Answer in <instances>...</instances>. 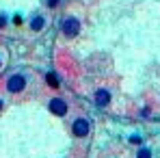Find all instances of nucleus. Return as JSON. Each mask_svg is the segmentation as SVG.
Segmentation results:
<instances>
[{
  "mask_svg": "<svg viewBox=\"0 0 160 158\" xmlns=\"http://www.w3.org/2000/svg\"><path fill=\"white\" fill-rule=\"evenodd\" d=\"M89 132V121L87 119H76L74 121V134L76 136H87Z\"/></svg>",
  "mask_w": 160,
  "mask_h": 158,
  "instance_id": "nucleus-4",
  "label": "nucleus"
},
{
  "mask_svg": "<svg viewBox=\"0 0 160 158\" xmlns=\"http://www.w3.org/2000/svg\"><path fill=\"white\" fill-rule=\"evenodd\" d=\"M4 24H7V18H4V15H0V26H4Z\"/></svg>",
  "mask_w": 160,
  "mask_h": 158,
  "instance_id": "nucleus-9",
  "label": "nucleus"
},
{
  "mask_svg": "<svg viewBox=\"0 0 160 158\" xmlns=\"http://www.w3.org/2000/svg\"><path fill=\"white\" fill-rule=\"evenodd\" d=\"M95 102H98L100 106H106L108 102H110V93H108V91H104V89H100V91L95 93Z\"/></svg>",
  "mask_w": 160,
  "mask_h": 158,
  "instance_id": "nucleus-5",
  "label": "nucleus"
},
{
  "mask_svg": "<svg viewBox=\"0 0 160 158\" xmlns=\"http://www.w3.org/2000/svg\"><path fill=\"white\" fill-rule=\"evenodd\" d=\"M46 82H48L50 87H58V84H61V82H58V76H56V74H52V72L46 76Z\"/></svg>",
  "mask_w": 160,
  "mask_h": 158,
  "instance_id": "nucleus-7",
  "label": "nucleus"
},
{
  "mask_svg": "<svg viewBox=\"0 0 160 158\" xmlns=\"http://www.w3.org/2000/svg\"><path fill=\"white\" fill-rule=\"evenodd\" d=\"M43 24H46V20H43L41 15H37V18H32L30 28H32V30H41V28H43Z\"/></svg>",
  "mask_w": 160,
  "mask_h": 158,
  "instance_id": "nucleus-6",
  "label": "nucleus"
},
{
  "mask_svg": "<svg viewBox=\"0 0 160 158\" xmlns=\"http://www.w3.org/2000/svg\"><path fill=\"white\" fill-rule=\"evenodd\" d=\"M80 30V22L76 18H67L65 22H63V33L67 35V37H76Z\"/></svg>",
  "mask_w": 160,
  "mask_h": 158,
  "instance_id": "nucleus-2",
  "label": "nucleus"
},
{
  "mask_svg": "<svg viewBox=\"0 0 160 158\" xmlns=\"http://www.w3.org/2000/svg\"><path fill=\"white\" fill-rule=\"evenodd\" d=\"M0 108H2V100H0Z\"/></svg>",
  "mask_w": 160,
  "mask_h": 158,
  "instance_id": "nucleus-10",
  "label": "nucleus"
},
{
  "mask_svg": "<svg viewBox=\"0 0 160 158\" xmlns=\"http://www.w3.org/2000/svg\"><path fill=\"white\" fill-rule=\"evenodd\" d=\"M136 158H152V152H149L147 147H143V150L138 152V156H136Z\"/></svg>",
  "mask_w": 160,
  "mask_h": 158,
  "instance_id": "nucleus-8",
  "label": "nucleus"
},
{
  "mask_svg": "<svg viewBox=\"0 0 160 158\" xmlns=\"http://www.w3.org/2000/svg\"><path fill=\"white\" fill-rule=\"evenodd\" d=\"M26 87V78L22 76V74H13L11 78H9V82H7V89L11 91V93H18V91H22Z\"/></svg>",
  "mask_w": 160,
  "mask_h": 158,
  "instance_id": "nucleus-1",
  "label": "nucleus"
},
{
  "mask_svg": "<svg viewBox=\"0 0 160 158\" xmlns=\"http://www.w3.org/2000/svg\"><path fill=\"white\" fill-rule=\"evenodd\" d=\"M50 110H52L54 115L63 117V115L67 113V104H65V100H61V98H54L52 102H50Z\"/></svg>",
  "mask_w": 160,
  "mask_h": 158,
  "instance_id": "nucleus-3",
  "label": "nucleus"
}]
</instances>
